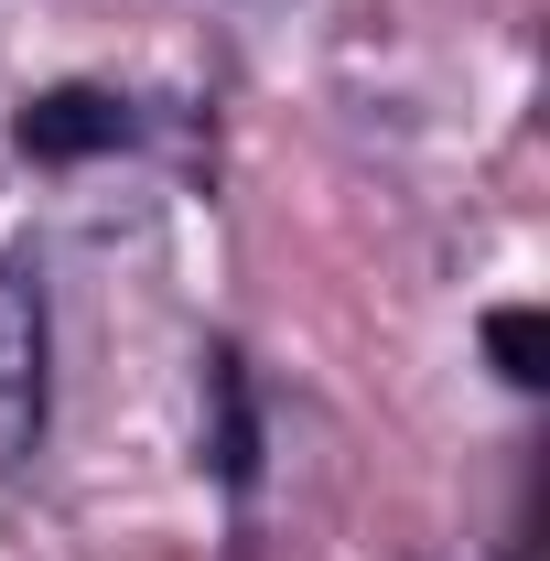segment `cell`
<instances>
[{"label":"cell","instance_id":"cell-1","mask_svg":"<svg viewBox=\"0 0 550 561\" xmlns=\"http://www.w3.org/2000/svg\"><path fill=\"white\" fill-rule=\"evenodd\" d=\"M44 443V280L0 260V465Z\"/></svg>","mask_w":550,"mask_h":561},{"label":"cell","instance_id":"cell-2","mask_svg":"<svg viewBox=\"0 0 550 561\" xmlns=\"http://www.w3.org/2000/svg\"><path fill=\"white\" fill-rule=\"evenodd\" d=\"M119 140H130V108L108 87H44L22 108V151L33 162H87V151H119Z\"/></svg>","mask_w":550,"mask_h":561},{"label":"cell","instance_id":"cell-3","mask_svg":"<svg viewBox=\"0 0 550 561\" xmlns=\"http://www.w3.org/2000/svg\"><path fill=\"white\" fill-rule=\"evenodd\" d=\"M206 400H216V476L249 486V476H260V421H249V367L227 346L206 356Z\"/></svg>","mask_w":550,"mask_h":561},{"label":"cell","instance_id":"cell-4","mask_svg":"<svg viewBox=\"0 0 550 561\" xmlns=\"http://www.w3.org/2000/svg\"><path fill=\"white\" fill-rule=\"evenodd\" d=\"M485 356H496L518 389H540L550 378V324L529 313V302H507V313H485Z\"/></svg>","mask_w":550,"mask_h":561}]
</instances>
